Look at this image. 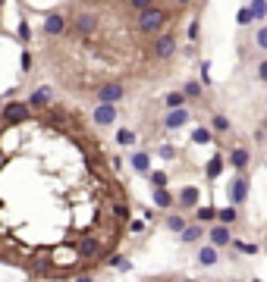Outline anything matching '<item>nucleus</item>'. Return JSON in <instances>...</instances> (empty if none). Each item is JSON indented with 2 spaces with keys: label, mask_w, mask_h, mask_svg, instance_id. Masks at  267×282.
<instances>
[{
  "label": "nucleus",
  "mask_w": 267,
  "mask_h": 282,
  "mask_svg": "<svg viewBox=\"0 0 267 282\" xmlns=\"http://www.w3.org/2000/svg\"><path fill=\"white\" fill-rule=\"evenodd\" d=\"M95 94H98V104H104V107H117V104L126 98V88L120 85V82H107V85H101Z\"/></svg>",
  "instance_id": "7ed1b4c3"
},
{
  "label": "nucleus",
  "mask_w": 267,
  "mask_h": 282,
  "mask_svg": "<svg viewBox=\"0 0 267 282\" xmlns=\"http://www.w3.org/2000/svg\"><path fill=\"white\" fill-rule=\"evenodd\" d=\"M236 216H239V214H236V207H223V210H217V220H220V226H226V229L236 222Z\"/></svg>",
  "instance_id": "6ab92c4d"
},
{
  "label": "nucleus",
  "mask_w": 267,
  "mask_h": 282,
  "mask_svg": "<svg viewBox=\"0 0 267 282\" xmlns=\"http://www.w3.org/2000/svg\"><path fill=\"white\" fill-rule=\"evenodd\" d=\"M245 198H248V179H245V176H236L233 185H229V201H233L229 207H239Z\"/></svg>",
  "instance_id": "423d86ee"
},
{
  "label": "nucleus",
  "mask_w": 267,
  "mask_h": 282,
  "mask_svg": "<svg viewBox=\"0 0 267 282\" xmlns=\"http://www.w3.org/2000/svg\"><path fill=\"white\" fill-rule=\"evenodd\" d=\"M229 244H233L239 254H258V244H254V242H239V238H233Z\"/></svg>",
  "instance_id": "412c9836"
},
{
  "label": "nucleus",
  "mask_w": 267,
  "mask_h": 282,
  "mask_svg": "<svg viewBox=\"0 0 267 282\" xmlns=\"http://www.w3.org/2000/svg\"><path fill=\"white\" fill-rule=\"evenodd\" d=\"M66 16L60 13V10H51V13H44V34L48 38H60V34H66Z\"/></svg>",
  "instance_id": "20e7f679"
},
{
  "label": "nucleus",
  "mask_w": 267,
  "mask_h": 282,
  "mask_svg": "<svg viewBox=\"0 0 267 282\" xmlns=\"http://www.w3.org/2000/svg\"><path fill=\"white\" fill-rule=\"evenodd\" d=\"M248 13H251V19H264L267 16V4H264V0H251V4H248Z\"/></svg>",
  "instance_id": "4be33fe9"
},
{
  "label": "nucleus",
  "mask_w": 267,
  "mask_h": 282,
  "mask_svg": "<svg viewBox=\"0 0 267 282\" xmlns=\"http://www.w3.org/2000/svg\"><path fill=\"white\" fill-rule=\"evenodd\" d=\"M204 235V229L201 226H185L182 232H179V238H182V244H192V242H198Z\"/></svg>",
  "instance_id": "2eb2a0df"
},
{
  "label": "nucleus",
  "mask_w": 267,
  "mask_h": 282,
  "mask_svg": "<svg viewBox=\"0 0 267 282\" xmlns=\"http://www.w3.org/2000/svg\"><path fill=\"white\" fill-rule=\"evenodd\" d=\"M154 54L160 56V60L173 56V54H176V38H173V34H160V38L154 41Z\"/></svg>",
  "instance_id": "1a4fd4ad"
},
{
  "label": "nucleus",
  "mask_w": 267,
  "mask_h": 282,
  "mask_svg": "<svg viewBox=\"0 0 267 282\" xmlns=\"http://www.w3.org/2000/svg\"><path fill=\"white\" fill-rule=\"evenodd\" d=\"M207 238H211V248H223V244L233 242V235H229L226 226H214L211 232H207Z\"/></svg>",
  "instance_id": "f8f14e48"
},
{
  "label": "nucleus",
  "mask_w": 267,
  "mask_h": 282,
  "mask_svg": "<svg viewBox=\"0 0 267 282\" xmlns=\"http://www.w3.org/2000/svg\"><path fill=\"white\" fill-rule=\"evenodd\" d=\"M185 104V98H182V91H173V94H167V107L170 110H179Z\"/></svg>",
  "instance_id": "bb28decb"
},
{
  "label": "nucleus",
  "mask_w": 267,
  "mask_h": 282,
  "mask_svg": "<svg viewBox=\"0 0 267 282\" xmlns=\"http://www.w3.org/2000/svg\"><path fill=\"white\" fill-rule=\"evenodd\" d=\"M195 204H198V188L185 185L182 192H179V207H195Z\"/></svg>",
  "instance_id": "ddd939ff"
},
{
  "label": "nucleus",
  "mask_w": 267,
  "mask_h": 282,
  "mask_svg": "<svg viewBox=\"0 0 267 282\" xmlns=\"http://www.w3.org/2000/svg\"><path fill=\"white\" fill-rule=\"evenodd\" d=\"M214 132H229V120H226V116H214Z\"/></svg>",
  "instance_id": "7c9ffc66"
},
{
  "label": "nucleus",
  "mask_w": 267,
  "mask_h": 282,
  "mask_svg": "<svg viewBox=\"0 0 267 282\" xmlns=\"http://www.w3.org/2000/svg\"><path fill=\"white\" fill-rule=\"evenodd\" d=\"M151 198H154V204H157V207H164V210L173 207V194L167 192V188H154V194H151Z\"/></svg>",
  "instance_id": "a211bd4d"
},
{
  "label": "nucleus",
  "mask_w": 267,
  "mask_h": 282,
  "mask_svg": "<svg viewBox=\"0 0 267 282\" xmlns=\"http://www.w3.org/2000/svg\"><path fill=\"white\" fill-rule=\"evenodd\" d=\"M185 122H189V110H185V107L170 110V113L164 116V128H182Z\"/></svg>",
  "instance_id": "9b49d317"
},
{
  "label": "nucleus",
  "mask_w": 267,
  "mask_h": 282,
  "mask_svg": "<svg viewBox=\"0 0 267 282\" xmlns=\"http://www.w3.org/2000/svg\"><path fill=\"white\" fill-rule=\"evenodd\" d=\"M251 282H261V279H251Z\"/></svg>",
  "instance_id": "ea45409f"
},
{
  "label": "nucleus",
  "mask_w": 267,
  "mask_h": 282,
  "mask_svg": "<svg viewBox=\"0 0 267 282\" xmlns=\"http://www.w3.org/2000/svg\"><path fill=\"white\" fill-rule=\"evenodd\" d=\"M220 172H223V157H220V154H214L211 160H207V179H217Z\"/></svg>",
  "instance_id": "aec40b11"
},
{
  "label": "nucleus",
  "mask_w": 267,
  "mask_h": 282,
  "mask_svg": "<svg viewBox=\"0 0 267 282\" xmlns=\"http://www.w3.org/2000/svg\"><path fill=\"white\" fill-rule=\"evenodd\" d=\"M198 94H201V85H198V82H189V85L182 88V98H198Z\"/></svg>",
  "instance_id": "c756f323"
},
{
  "label": "nucleus",
  "mask_w": 267,
  "mask_h": 282,
  "mask_svg": "<svg viewBox=\"0 0 267 282\" xmlns=\"http://www.w3.org/2000/svg\"><path fill=\"white\" fill-rule=\"evenodd\" d=\"M236 19H239V26H248V22H251V13H248V6H242Z\"/></svg>",
  "instance_id": "c9c22d12"
},
{
  "label": "nucleus",
  "mask_w": 267,
  "mask_h": 282,
  "mask_svg": "<svg viewBox=\"0 0 267 282\" xmlns=\"http://www.w3.org/2000/svg\"><path fill=\"white\" fill-rule=\"evenodd\" d=\"M117 144H123V148L135 144V132H132V128H120V132H117Z\"/></svg>",
  "instance_id": "b1692460"
},
{
  "label": "nucleus",
  "mask_w": 267,
  "mask_h": 282,
  "mask_svg": "<svg viewBox=\"0 0 267 282\" xmlns=\"http://www.w3.org/2000/svg\"><path fill=\"white\" fill-rule=\"evenodd\" d=\"M164 22H167V13L160 6H148L145 13H138V32H145V34H154L164 28Z\"/></svg>",
  "instance_id": "f03ea898"
},
{
  "label": "nucleus",
  "mask_w": 267,
  "mask_h": 282,
  "mask_svg": "<svg viewBox=\"0 0 267 282\" xmlns=\"http://www.w3.org/2000/svg\"><path fill=\"white\" fill-rule=\"evenodd\" d=\"M229 163H233L236 170H245V166H248V150H245V148H236L233 154H229Z\"/></svg>",
  "instance_id": "f3484780"
},
{
  "label": "nucleus",
  "mask_w": 267,
  "mask_h": 282,
  "mask_svg": "<svg viewBox=\"0 0 267 282\" xmlns=\"http://www.w3.org/2000/svg\"><path fill=\"white\" fill-rule=\"evenodd\" d=\"M167 229L170 232H182L185 229V220L182 216H167Z\"/></svg>",
  "instance_id": "c85d7f7f"
},
{
  "label": "nucleus",
  "mask_w": 267,
  "mask_h": 282,
  "mask_svg": "<svg viewBox=\"0 0 267 282\" xmlns=\"http://www.w3.org/2000/svg\"><path fill=\"white\" fill-rule=\"evenodd\" d=\"M254 41H258V47H261V50H267V26H264V28H258Z\"/></svg>",
  "instance_id": "f704fd0d"
},
{
  "label": "nucleus",
  "mask_w": 267,
  "mask_h": 282,
  "mask_svg": "<svg viewBox=\"0 0 267 282\" xmlns=\"http://www.w3.org/2000/svg\"><path fill=\"white\" fill-rule=\"evenodd\" d=\"M101 254V242L98 238H79L76 242V257H85V260H91V257H98Z\"/></svg>",
  "instance_id": "0eeeda50"
},
{
  "label": "nucleus",
  "mask_w": 267,
  "mask_h": 282,
  "mask_svg": "<svg viewBox=\"0 0 267 282\" xmlns=\"http://www.w3.org/2000/svg\"><path fill=\"white\" fill-rule=\"evenodd\" d=\"M76 282H95V279H91V276H79Z\"/></svg>",
  "instance_id": "58836bf2"
},
{
  "label": "nucleus",
  "mask_w": 267,
  "mask_h": 282,
  "mask_svg": "<svg viewBox=\"0 0 267 282\" xmlns=\"http://www.w3.org/2000/svg\"><path fill=\"white\" fill-rule=\"evenodd\" d=\"M19 63H22V66H19L22 72H29V69H32V63H35V56H32L29 50H22V60H19Z\"/></svg>",
  "instance_id": "473e14b6"
},
{
  "label": "nucleus",
  "mask_w": 267,
  "mask_h": 282,
  "mask_svg": "<svg viewBox=\"0 0 267 282\" xmlns=\"http://www.w3.org/2000/svg\"><path fill=\"white\" fill-rule=\"evenodd\" d=\"M113 214H117V220H129V207H126V204H113Z\"/></svg>",
  "instance_id": "72a5a7b5"
},
{
  "label": "nucleus",
  "mask_w": 267,
  "mask_h": 282,
  "mask_svg": "<svg viewBox=\"0 0 267 282\" xmlns=\"http://www.w3.org/2000/svg\"><path fill=\"white\" fill-rule=\"evenodd\" d=\"M117 107H104V104H98V107H95V113H91V120H95L98 126H113V122H117Z\"/></svg>",
  "instance_id": "9d476101"
},
{
  "label": "nucleus",
  "mask_w": 267,
  "mask_h": 282,
  "mask_svg": "<svg viewBox=\"0 0 267 282\" xmlns=\"http://www.w3.org/2000/svg\"><path fill=\"white\" fill-rule=\"evenodd\" d=\"M48 104H51V88L41 85V88H35V91L29 94V104H26V107H29V110H44Z\"/></svg>",
  "instance_id": "6e6552de"
},
{
  "label": "nucleus",
  "mask_w": 267,
  "mask_h": 282,
  "mask_svg": "<svg viewBox=\"0 0 267 282\" xmlns=\"http://www.w3.org/2000/svg\"><path fill=\"white\" fill-rule=\"evenodd\" d=\"M16 38H19L22 44H29V41H32V28H29V19H22V22H19V28H16Z\"/></svg>",
  "instance_id": "a878e982"
},
{
  "label": "nucleus",
  "mask_w": 267,
  "mask_h": 282,
  "mask_svg": "<svg viewBox=\"0 0 267 282\" xmlns=\"http://www.w3.org/2000/svg\"><path fill=\"white\" fill-rule=\"evenodd\" d=\"M195 216H198V226H201V222L217 220V210H214V207H198V210H195Z\"/></svg>",
  "instance_id": "393cba45"
},
{
  "label": "nucleus",
  "mask_w": 267,
  "mask_h": 282,
  "mask_svg": "<svg viewBox=\"0 0 267 282\" xmlns=\"http://www.w3.org/2000/svg\"><path fill=\"white\" fill-rule=\"evenodd\" d=\"M73 28H76V34H82V38H85V34H91V32L98 28V16L91 13V10H82V13L73 16Z\"/></svg>",
  "instance_id": "39448f33"
},
{
  "label": "nucleus",
  "mask_w": 267,
  "mask_h": 282,
  "mask_svg": "<svg viewBox=\"0 0 267 282\" xmlns=\"http://www.w3.org/2000/svg\"><path fill=\"white\" fill-rule=\"evenodd\" d=\"M110 266H117V270H132V260H129V257H123V254H113V257H110Z\"/></svg>",
  "instance_id": "cd10ccee"
},
{
  "label": "nucleus",
  "mask_w": 267,
  "mask_h": 282,
  "mask_svg": "<svg viewBox=\"0 0 267 282\" xmlns=\"http://www.w3.org/2000/svg\"><path fill=\"white\" fill-rule=\"evenodd\" d=\"M192 141H195V144H211V128L198 126V128L192 132Z\"/></svg>",
  "instance_id": "5701e85b"
},
{
  "label": "nucleus",
  "mask_w": 267,
  "mask_h": 282,
  "mask_svg": "<svg viewBox=\"0 0 267 282\" xmlns=\"http://www.w3.org/2000/svg\"><path fill=\"white\" fill-rule=\"evenodd\" d=\"M151 185H154V188H167V172H151Z\"/></svg>",
  "instance_id": "2f4dec72"
},
{
  "label": "nucleus",
  "mask_w": 267,
  "mask_h": 282,
  "mask_svg": "<svg viewBox=\"0 0 267 282\" xmlns=\"http://www.w3.org/2000/svg\"><path fill=\"white\" fill-rule=\"evenodd\" d=\"M198 264H201V266H214V264H217V248L204 244V248L198 251Z\"/></svg>",
  "instance_id": "dca6fc26"
},
{
  "label": "nucleus",
  "mask_w": 267,
  "mask_h": 282,
  "mask_svg": "<svg viewBox=\"0 0 267 282\" xmlns=\"http://www.w3.org/2000/svg\"><path fill=\"white\" fill-rule=\"evenodd\" d=\"M29 120H32V110L22 100H7V107L0 110V126H7V128H19Z\"/></svg>",
  "instance_id": "f257e3e1"
},
{
  "label": "nucleus",
  "mask_w": 267,
  "mask_h": 282,
  "mask_svg": "<svg viewBox=\"0 0 267 282\" xmlns=\"http://www.w3.org/2000/svg\"><path fill=\"white\" fill-rule=\"evenodd\" d=\"M182 282H192V279H182Z\"/></svg>",
  "instance_id": "a19ab883"
},
{
  "label": "nucleus",
  "mask_w": 267,
  "mask_h": 282,
  "mask_svg": "<svg viewBox=\"0 0 267 282\" xmlns=\"http://www.w3.org/2000/svg\"><path fill=\"white\" fill-rule=\"evenodd\" d=\"M129 163H132V170H135V172H148V170H151V157L145 154V150L132 154V160H129Z\"/></svg>",
  "instance_id": "4468645a"
},
{
  "label": "nucleus",
  "mask_w": 267,
  "mask_h": 282,
  "mask_svg": "<svg viewBox=\"0 0 267 282\" xmlns=\"http://www.w3.org/2000/svg\"><path fill=\"white\" fill-rule=\"evenodd\" d=\"M258 78L267 85V60H261V63H258Z\"/></svg>",
  "instance_id": "4c0bfd02"
},
{
  "label": "nucleus",
  "mask_w": 267,
  "mask_h": 282,
  "mask_svg": "<svg viewBox=\"0 0 267 282\" xmlns=\"http://www.w3.org/2000/svg\"><path fill=\"white\" fill-rule=\"evenodd\" d=\"M157 154H160V157H164V160H173V157H176V150H173L170 144H164V148H160V150H157Z\"/></svg>",
  "instance_id": "e433bc0d"
}]
</instances>
